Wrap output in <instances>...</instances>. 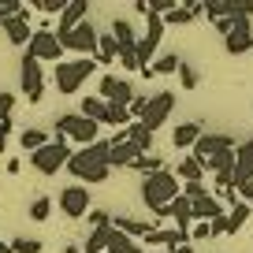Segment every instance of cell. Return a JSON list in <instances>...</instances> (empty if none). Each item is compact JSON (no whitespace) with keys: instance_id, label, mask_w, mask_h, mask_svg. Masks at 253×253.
Returning a JSON list of instances; mask_svg holds the SVG:
<instances>
[{"instance_id":"1","label":"cell","mask_w":253,"mask_h":253,"mask_svg":"<svg viewBox=\"0 0 253 253\" xmlns=\"http://www.w3.org/2000/svg\"><path fill=\"white\" fill-rule=\"evenodd\" d=\"M108 149L112 142H93V145H82L79 153H71V160H67V171L75 175V179L82 182V186H97V182H104L112 175L108 168Z\"/></svg>"},{"instance_id":"2","label":"cell","mask_w":253,"mask_h":253,"mask_svg":"<svg viewBox=\"0 0 253 253\" xmlns=\"http://www.w3.org/2000/svg\"><path fill=\"white\" fill-rule=\"evenodd\" d=\"M179 194H182V186H179V179H175V171H168V168L142 179V201L149 205V212H157V216H168V205H171Z\"/></svg>"},{"instance_id":"3","label":"cell","mask_w":253,"mask_h":253,"mask_svg":"<svg viewBox=\"0 0 253 253\" xmlns=\"http://www.w3.org/2000/svg\"><path fill=\"white\" fill-rule=\"evenodd\" d=\"M97 60H89V56H79V60H60V67H56V89H60L63 97H71L82 89V82L93 75Z\"/></svg>"},{"instance_id":"4","label":"cell","mask_w":253,"mask_h":253,"mask_svg":"<svg viewBox=\"0 0 253 253\" xmlns=\"http://www.w3.org/2000/svg\"><path fill=\"white\" fill-rule=\"evenodd\" d=\"M97 134H101V126L93 123V119H86L82 112H63V116H56V138H75L79 145H93Z\"/></svg>"},{"instance_id":"5","label":"cell","mask_w":253,"mask_h":253,"mask_svg":"<svg viewBox=\"0 0 253 253\" xmlns=\"http://www.w3.org/2000/svg\"><path fill=\"white\" fill-rule=\"evenodd\" d=\"M67 160H71V149H67V142H60V138L41 145L38 153H30V168L41 171V175H56L60 168H67Z\"/></svg>"},{"instance_id":"6","label":"cell","mask_w":253,"mask_h":253,"mask_svg":"<svg viewBox=\"0 0 253 253\" xmlns=\"http://www.w3.org/2000/svg\"><path fill=\"white\" fill-rule=\"evenodd\" d=\"M19 86H23V97L30 104H38L45 97V75H41V63L34 56L23 52V63H19Z\"/></svg>"},{"instance_id":"7","label":"cell","mask_w":253,"mask_h":253,"mask_svg":"<svg viewBox=\"0 0 253 253\" xmlns=\"http://www.w3.org/2000/svg\"><path fill=\"white\" fill-rule=\"evenodd\" d=\"M26 56H34L38 63H60L63 45H60V38H56V30H34L30 45H26Z\"/></svg>"},{"instance_id":"8","label":"cell","mask_w":253,"mask_h":253,"mask_svg":"<svg viewBox=\"0 0 253 253\" xmlns=\"http://www.w3.org/2000/svg\"><path fill=\"white\" fill-rule=\"evenodd\" d=\"M60 45L71 48V52H79V56H89V60H93V56H97V26L86 19V23H79L71 34H63Z\"/></svg>"},{"instance_id":"9","label":"cell","mask_w":253,"mask_h":253,"mask_svg":"<svg viewBox=\"0 0 253 253\" xmlns=\"http://www.w3.org/2000/svg\"><path fill=\"white\" fill-rule=\"evenodd\" d=\"M171 108H175V93H171V89H160V93H153V97H149V104H145V116L138 119V123H145L153 134H157V126H164V123H168Z\"/></svg>"},{"instance_id":"10","label":"cell","mask_w":253,"mask_h":253,"mask_svg":"<svg viewBox=\"0 0 253 253\" xmlns=\"http://www.w3.org/2000/svg\"><path fill=\"white\" fill-rule=\"evenodd\" d=\"M60 212L67 216V220H82V216H89V186H63L60 190Z\"/></svg>"},{"instance_id":"11","label":"cell","mask_w":253,"mask_h":253,"mask_svg":"<svg viewBox=\"0 0 253 253\" xmlns=\"http://www.w3.org/2000/svg\"><path fill=\"white\" fill-rule=\"evenodd\" d=\"M97 97H101L104 104H123V108H130V101H134V86L126 79H116V75H104L101 86H97Z\"/></svg>"},{"instance_id":"12","label":"cell","mask_w":253,"mask_h":253,"mask_svg":"<svg viewBox=\"0 0 253 253\" xmlns=\"http://www.w3.org/2000/svg\"><path fill=\"white\" fill-rule=\"evenodd\" d=\"M223 48H227L231 56L253 52V26H250V19H235V23H231V34L223 38Z\"/></svg>"},{"instance_id":"13","label":"cell","mask_w":253,"mask_h":253,"mask_svg":"<svg viewBox=\"0 0 253 253\" xmlns=\"http://www.w3.org/2000/svg\"><path fill=\"white\" fill-rule=\"evenodd\" d=\"M0 30H4V38H8L11 45L26 48V45H30V38H34V30H30V11H23V15H15V19H4V23H0Z\"/></svg>"},{"instance_id":"14","label":"cell","mask_w":253,"mask_h":253,"mask_svg":"<svg viewBox=\"0 0 253 253\" xmlns=\"http://www.w3.org/2000/svg\"><path fill=\"white\" fill-rule=\"evenodd\" d=\"M138 157H142V153L126 142V134L119 130V134L112 138V149H108V168H134Z\"/></svg>"},{"instance_id":"15","label":"cell","mask_w":253,"mask_h":253,"mask_svg":"<svg viewBox=\"0 0 253 253\" xmlns=\"http://www.w3.org/2000/svg\"><path fill=\"white\" fill-rule=\"evenodd\" d=\"M231 149H235V138L231 134H201L198 145H194V157L209 160V157H216V153H231Z\"/></svg>"},{"instance_id":"16","label":"cell","mask_w":253,"mask_h":253,"mask_svg":"<svg viewBox=\"0 0 253 253\" xmlns=\"http://www.w3.org/2000/svg\"><path fill=\"white\" fill-rule=\"evenodd\" d=\"M86 15H89V4H86V0H67V8L60 11V30H56V38L71 34L79 23H86Z\"/></svg>"},{"instance_id":"17","label":"cell","mask_w":253,"mask_h":253,"mask_svg":"<svg viewBox=\"0 0 253 253\" xmlns=\"http://www.w3.org/2000/svg\"><path fill=\"white\" fill-rule=\"evenodd\" d=\"M123 134H126V142L134 145L138 153H153V142H157V134H153L145 123H138V119H130V123L123 126Z\"/></svg>"},{"instance_id":"18","label":"cell","mask_w":253,"mask_h":253,"mask_svg":"<svg viewBox=\"0 0 253 253\" xmlns=\"http://www.w3.org/2000/svg\"><path fill=\"white\" fill-rule=\"evenodd\" d=\"M250 179H253V138H246L235 149V186L238 182H250Z\"/></svg>"},{"instance_id":"19","label":"cell","mask_w":253,"mask_h":253,"mask_svg":"<svg viewBox=\"0 0 253 253\" xmlns=\"http://www.w3.org/2000/svg\"><path fill=\"white\" fill-rule=\"evenodd\" d=\"M186 242H190V235L179 231V227H171V231H157V227H153L149 235H145V246H164L168 253L179 250V246H186Z\"/></svg>"},{"instance_id":"20","label":"cell","mask_w":253,"mask_h":253,"mask_svg":"<svg viewBox=\"0 0 253 253\" xmlns=\"http://www.w3.org/2000/svg\"><path fill=\"white\" fill-rule=\"evenodd\" d=\"M190 212H194V223H209V220H216V216H223V205H220V198L216 194H205V198H198V201H190Z\"/></svg>"},{"instance_id":"21","label":"cell","mask_w":253,"mask_h":253,"mask_svg":"<svg viewBox=\"0 0 253 253\" xmlns=\"http://www.w3.org/2000/svg\"><path fill=\"white\" fill-rule=\"evenodd\" d=\"M112 227L123 231L126 238H145L153 231V223L149 220H138V216H112Z\"/></svg>"},{"instance_id":"22","label":"cell","mask_w":253,"mask_h":253,"mask_svg":"<svg viewBox=\"0 0 253 253\" xmlns=\"http://www.w3.org/2000/svg\"><path fill=\"white\" fill-rule=\"evenodd\" d=\"M112 38H116L119 52H130V48L138 45V38H142V34L130 26V19H116V23H112Z\"/></svg>"},{"instance_id":"23","label":"cell","mask_w":253,"mask_h":253,"mask_svg":"<svg viewBox=\"0 0 253 253\" xmlns=\"http://www.w3.org/2000/svg\"><path fill=\"white\" fill-rule=\"evenodd\" d=\"M201 134H205V130H201V123H179V126L171 130V145H175V149H194Z\"/></svg>"},{"instance_id":"24","label":"cell","mask_w":253,"mask_h":253,"mask_svg":"<svg viewBox=\"0 0 253 253\" xmlns=\"http://www.w3.org/2000/svg\"><path fill=\"white\" fill-rule=\"evenodd\" d=\"M168 216L175 220V227H179V231H186V235H190V227H194V212H190V201L182 198V194L168 205Z\"/></svg>"},{"instance_id":"25","label":"cell","mask_w":253,"mask_h":253,"mask_svg":"<svg viewBox=\"0 0 253 253\" xmlns=\"http://www.w3.org/2000/svg\"><path fill=\"white\" fill-rule=\"evenodd\" d=\"M175 179H186V182H205V164L198 157H179V171Z\"/></svg>"},{"instance_id":"26","label":"cell","mask_w":253,"mask_h":253,"mask_svg":"<svg viewBox=\"0 0 253 253\" xmlns=\"http://www.w3.org/2000/svg\"><path fill=\"white\" fill-rule=\"evenodd\" d=\"M82 116L93 119L97 126H108V104L101 97H82Z\"/></svg>"},{"instance_id":"27","label":"cell","mask_w":253,"mask_h":253,"mask_svg":"<svg viewBox=\"0 0 253 253\" xmlns=\"http://www.w3.org/2000/svg\"><path fill=\"white\" fill-rule=\"evenodd\" d=\"M175 71H179V52H164V56H157L142 75H149V79H153V75H175Z\"/></svg>"},{"instance_id":"28","label":"cell","mask_w":253,"mask_h":253,"mask_svg":"<svg viewBox=\"0 0 253 253\" xmlns=\"http://www.w3.org/2000/svg\"><path fill=\"white\" fill-rule=\"evenodd\" d=\"M97 63H116L119 60V45H116V38L112 34H97V56H93Z\"/></svg>"},{"instance_id":"29","label":"cell","mask_w":253,"mask_h":253,"mask_svg":"<svg viewBox=\"0 0 253 253\" xmlns=\"http://www.w3.org/2000/svg\"><path fill=\"white\" fill-rule=\"evenodd\" d=\"M250 216H253V209L246 205V201H235V205H231V212H227V235H235V231H242Z\"/></svg>"},{"instance_id":"30","label":"cell","mask_w":253,"mask_h":253,"mask_svg":"<svg viewBox=\"0 0 253 253\" xmlns=\"http://www.w3.org/2000/svg\"><path fill=\"white\" fill-rule=\"evenodd\" d=\"M19 145H23L26 153H38L41 145H48V138H45V130H41V126H26L23 134H19Z\"/></svg>"},{"instance_id":"31","label":"cell","mask_w":253,"mask_h":253,"mask_svg":"<svg viewBox=\"0 0 253 253\" xmlns=\"http://www.w3.org/2000/svg\"><path fill=\"white\" fill-rule=\"evenodd\" d=\"M134 171H142V179H145V175L164 171V157H157V153H142V157L134 160Z\"/></svg>"},{"instance_id":"32","label":"cell","mask_w":253,"mask_h":253,"mask_svg":"<svg viewBox=\"0 0 253 253\" xmlns=\"http://www.w3.org/2000/svg\"><path fill=\"white\" fill-rule=\"evenodd\" d=\"M112 227V223H108ZM108 227H93L89 238L82 242V253H104V242H108Z\"/></svg>"},{"instance_id":"33","label":"cell","mask_w":253,"mask_h":253,"mask_svg":"<svg viewBox=\"0 0 253 253\" xmlns=\"http://www.w3.org/2000/svg\"><path fill=\"white\" fill-rule=\"evenodd\" d=\"M48 216H52V198H34V201H30V220L45 223Z\"/></svg>"},{"instance_id":"34","label":"cell","mask_w":253,"mask_h":253,"mask_svg":"<svg viewBox=\"0 0 253 253\" xmlns=\"http://www.w3.org/2000/svg\"><path fill=\"white\" fill-rule=\"evenodd\" d=\"M175 75H179V86H182V89H198V82H201L198 71H194L186 60H179V71H175Z\"/></svg>"},{"instance_id":"35","label":"cell","mask_w":253,"mask_h":253,"mask_svg":"<svg viewBox=\"0 0 253 253\" xmlns=\"http://www.w3.org/2000/svg\"><path fill=\"white\" fill-rule=\"evenodd\" d=\"M26 8H38V11H45V15H60V11L67 8V0H30Z\"/></svg>"},{"instance_id":"36","label":"cell","mask_w":253,"mask_h":253,"mask_svg":"<svg viewBox=\"0 0 253 253\" xmlns=\"http://www.w3.org/2000/svg\"><path fill=\"white\" fill-rule=\"evenodd\" d=\"M11 253H41V242H38V238H23V235H19V238H11Z\"/></svg>"},{"instance_id":"37","label":"cell","mask_w":253,"mask_h":253,"mask_svg":"<svg viewBox=\"0 0 253 253\" xmlns=\"http://www.w3.org/2000/svg\"><path fill=\"white\" fill-rule=\"evenodd\" d=\"M23 11H26V4H23V0H0V23H4V19L23 15Z\"/></svg>"},{"instance_id":"38","label":"cell","mask_w":253,"mask_h":253,"mask_svg":"<svg viewBox=\"0 0 253 253\" xmlns=\"http://www.w3.org/2000/svg\"><path fill=\"white\" fill-rule=\"evenodd\" d=\"M205 194H209L205 182H186V186H182V198L186 201H198V198H205Z\"/></svg>"},{"instance_id":"39","label":"cell","mask_w":253,"mask_h":253,"mask_svg":"<svg viewBox=\"0 0 253 253\" xmlns=\"http://www.w3.org/2000/svg\"><path fill=\"white\" fill-rule=\"evenodd\" d=\"M205 238H212V231H209V223H194V227H190V242H205Z\"/></svg>"},{"instance_id":"40","label":"cell","mask_w":253,"mask_h":253,"mask_svg":"<svg viewBox=\"0 0 253 253\" xmlns=\"http://www.w3.org/2000/svg\"><path fill=\"white\" fill-rule=\"evenodd\" d=\"M119 67H126V71H142V63H138L134 48H130V52H119Z\"/></svg>"},{"instance_id":"41","label":"cell","mask_w":253,"mask_h":253,"mask_svg":"<svg viewBox=\"0 0 253 253\" xmlns=\"http://www.w3.org/2000/svg\"><path fill=\"white\" fill-rule=\"evenodd\" d=\"M11 108H15V97L0 89V119H11Z\"/></svg>"},{"instance_id":"42","label":"cell","mask_w":253,"mask_h":253,"mask_svg":"<svg viewBox=\"0 0 253 253\" xmlns=\"http://www.w3.org/2000/svg\"><path fill=\"white\" fill-rule=\"evenodd\" d=\"M235 194H238V201L253 205V179H250V182H238V186H235Z\"/></svg>"},{"instance_id":"43","label":"cell","mask_w":253,"mask_h":253,"mask_svg":"<svg viewBox=\"0 0 253 253\" xmlns=\"http://www.w3.org/2000/svg\"><path fill=\"white\" fill-rule=\"evenodd\" d=\"M209 231H212V238H216V235H227V212L216 216V220H209Z\"/></svg>"},{"instance_id":"44","label":"cell","mask_w":253,"mask_h":253,"mask_svg":"<svg viewBox=\"0 0 253 253\" xmlns=\"http://www.w3.org/2000/svg\"><path fill=\"white\" fill-rule=\"evenodd\" d=\"M145 104H149V97H134V101H130V119H142Z\"/></svg>"},{"instance_id":"45","label":"cell","mask_w":253,"mask_h":253,"mask_svg":"<svg viewBox=\"0 0 253 253\" xmlns=\"http://www.w3.org/2000/svg\"><path fill=\"white\" fill-rule=\"evenodd\" d=\"M89 223H93V227H108V223H112V216L104 212V209H93V212H89Z\"/></svg>"},{"instance_id":"46","label":"cell","mask_w":253,"mask_h":253,"mask_svg":"<svg viewBox=\"0 0 253 253\" xmlns=\"http://www.w3.org/2000/svg\"><path fill=\"white\" fill-rule=\"evenodd\" d=\"M11 130H15V123H11V119H0V153H4V145H8Z\"/></svg>"},{"instance_id":"47","label":"cell","mask_w":253,"mask_h":253,"mask_svg":"<svg viewBox=\"0 0 253 253\" xmlns=\"http://www.w3.org/2000/svg\"><path fill=\"white\" fill-rule=\"evenodd\" d=\"M171 253H194V242H186V246H179V250H171Z\"/></svg>"},{"instance_id":"48","label":"cell","mask_w":253,"mask_h":253,"mask_svg":"<svg viewBox=\"0 0 253 253\" xmlns=\"http://www.w3.org/2000/svg\"><path fill=\"white\" fill-rule=\"evenodd\" d=\"M63 253H82V246H63Z\"/></svg>"},{"instance_id":"49","label":"cell","mask_w":253,"mask_h":253,"mask_svg":"<svg viewBox=\"0 0 253 253\" xmlns=\"http://www.w3.org/2000/svg\"><path fill=\"white\" fill-rule=\"evenodd\" d=\"M0 253H11V246H8V242H0Z\"/></svg>"}]
</instances>
